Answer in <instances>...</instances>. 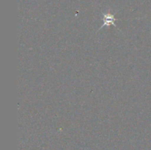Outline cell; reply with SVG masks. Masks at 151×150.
I'll use <instances>...</instances> for the list:
<instances>
[{
  "label": "cell",
  "mask_w": 151,
  "mask_h": 150,
  "mask_svg": "<svg viewBox=\"0 0 151 150\" xmlns=\"http://www.w3.org/2000/svg\"><path fill=\"white\" fill-rule=\"evenodd\" d=\"M115 21H116V19L114 18V15L112 14H104L103 15V26H101V28L99 29V30H100L101 29H103V27H104L105 26H110V25H113L115 27H116V25L115 24Z\"/></svg>",
  "instance_id": "1"
}]
</instances>
